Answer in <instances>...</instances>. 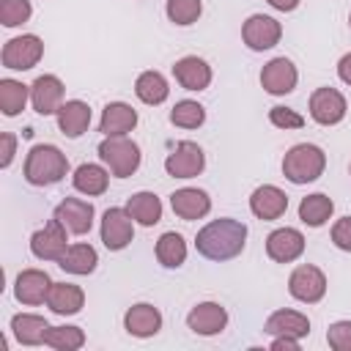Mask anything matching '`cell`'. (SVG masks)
Masks as SVG:
<instances>
[{
	"mask_svg": "<svg viewBox=\"0 0 351 351\" xmlns=\"http://www.w3.org/2000/svg\"><path fill=\"white\" fill-rule=\"evenodd\" d=\"M244 244H247V225L239 219H230V217L211 219L195 236V250L203 258L217 261V263L241 255Z\"/></svg>",
	"mask_w": 351,
	"mask_h": 351,
	"instance_id": "1",
	"label": "cell"
},
{
	"mask_svg": "<svg viewBox=\"0 0 351 351\" xmlns=\"http://www.w3.org/2000/svg\"><path fill=\"white\" fill-rule=\"evenodd\" d=\"M69 173V159L58 145L36 143L25 156V181L33 186H52Z\"/></svg>",
	"mask_w": 351,
	"mask_h": 351,
	"instance_id": "2",
	"label": "cell"
},
{
	"mask_svg": "<svg viewBox=\"0 0 351 351\" xmlns=\"http://www.w3.org/2000/svg\"><path fill=\"white\" fill-rule=\"evenodd\" d=\"M326 170V154L313 143H296L282 156V176L291 184H313Z\"/></svg>",
	"mask_w": 351,
	"mask_h": 351,
	"instance_id": "3",
	"label": "cell"
},
{
	"mask_svg": "<svg viewBox=\"0 0 351 351\" xmlns=\"http://www.w3.org/2000/svg\"><path fill=\"white\" fill-rule=\"evenodd\" d=\"M99 159L115 178H129L137 173L143 154H140V145L129 134H123V137H104L99 143Z\"/></svg>",
	"mask_w": 351,
	"mask_h": 351,
	"instance_id": "4",
	"label": "cell"
},
{
	"mask_svg": "<svg viewBox=\"0 0 351 351\" xmlns=\"http://www.w3.org/2000/svg\"><path fill=\"white\" fill-rule=\"evenodd\" d=\"M41 55H44V41L36 33H25V36H14L3 44L0 60L11 71H27L41 60Z\"/></svg>",
	"mask_w": 351,
	"mask_h": 351,
	"instance_id": "5",
	"label": "cell"
},
{
	"mask_svg": "<svg viewBox=\"0 0 351 351\" xmlns=\"http://www.w3.org/2000/svg\"><path fill=\"white\" fill-rule=\"evenodd\" d=\"M288 293L302 304H315L326 293V274L313 263H302L288 277Z\"/></svg>",
	"mask_w": 351,
	"mask_h": 351,
	"instance_id": "6",
	"label": "cell"
},
{
	"mask_svg": "<svg viewBox=\"0 0 351 351\" xmlns=\"http://www.w3.org/2000/svg\"><path fill=\"white\" fill-rule=\"evenodd\" d=\"M99 233H101V244H104L110 252H121V250H126V247L132 244V239H134V219H132V214H129L126 208L112 206V208L104 211Z\"/></svg>",
	"mask_w": 351,
	"mask_h": 351,
	"instance_id": "7",
	"label": "cell"
},
{
	"mask_svg": "<svg viewBox=\"0 0 351 351\" xmlns=\"http://www.w3.org/2000/svg\"><path fill=\"white\" fill-rule=\"evenodd\" d=\"M241 38L252 52H266L271 47L280 44L282 38V25L274 16L266 14H252L247 16V22L241 25Z\"/></svg>",
	"mask_w": 351,
	"mask_h": 351,
	"instance_id": "8",
	"label": "cell"
},
{
	"mask_svg": "<svg viewBox=\"0 0 351 351\" xmlns=\"http://www.w3.org/2000/svg\"><path fill=\"white\" fill-rule=\"evenodd\" d=\"M203 167H206V154L192 140H181L165 159V173L173 178H195L203 173Z\"/></svg>",
	"mask_w": 351,
	"mask_h": 351,
	"instance_id": "9",
	"label": "cell"
},
{
	"mask_svg": "<svg viewBox=\"0 0 351 351\" xmlns=\"http://www.w3.org/2000/svg\"><path fill=\"white\" fill-rule=\"evenodd\" d=\"M348 104L337 88H315L310 93V118L321 126H335L346 118Z\"/></svg>",
	"mask_w": 351,
	"mask_h": 351,
	"instance_id": "10",
	"label": "cell"
},
{
	"mask_svg": "<svg viewBox=\"0 0 351 351\" xmlns=\"http://www.w3.org/2000/svg\"><path fill=\"white\" fill-rule=\"evenodd\" d=\"M69 230L52 217L44 228H38L33 236H30V252L38 258V261H60V255L66 252L69 247Z\"/></svg>",
	"mask_w": 351,
	"mask_h": 351,
	"instance_id": "11",
	"label": "cell"
},
{
	"mask_svg": "<svg viewBox=\"0 0 351 351\" xmlns=\"http://www.w3.org/2000/svg\"><path fill=\"white\" fill-rule=\"evenodd\" d=\"M52 217H55L71 236H85V233H90V228H93L96 211H93V203H88V200H82V197H66L63 203H58V208H55Z\"/></svg>",
	"mask_w": 351,
	"mask_h": 351,
	"instance_id": "12",
	"label": "cell"
},
{
	"mask_svg": "<svg viewBox=\"0 0 351 351\" xmlns=\"http://www.w3.org/2000/svg\"><path fill=\"white\" fill-rule=\"evenodd\" d=\"M299 82V71L288 58H271L261 69V85L271 96H288Z\"/></svg>",
	"mask_w": 351,
	"mask_h": 351,
	"instance_id": "13",
	"label": "cell"
},
{
	"mask_svg": "<svg viewBox=\"0 0 351 351\" xmlns=\"http://www.w3.org/2000/svg\"><path fill=\"white\" fill-rule=\"evenodd\" d=\"M304 252V236L296 228H277L266 236V255L274 263H293Z\"/></svg>",
	"mask_w": 351,
	"mask_h": 351,
	"instance_id": "14",
	"label": "cell"
},
{
	"mask_svg": "<svg viewBox=\"0 0 351 351\" xmlns=\"http://www.w3.org/2000/svg\"><path fill=\"white\" fill-rule=\"evenodd\" d=\"M63 93H66V88H63L60 77L41 74L30 85V104H33V110L38 115H55L60 110V104H63Z\"/></svg>",
	"mask_w": 351,
	"mask_h": 351,
	"instance_id": "15",
	"label": "cell"
},
{
	"mask_svg": "<svg viewBox=\"0 0 351 351\" xmlns=\"http://www.w3.org/2000/svg\"><path fill=\"white\" fill-rule=\"evenodd\" d=\"M49 288H52V280L44 269H22L14 280V296H16V302H22L27 307L44 304Z\"/></svg>",
	"mask_w": 351,
	"mask_h": 351,
	"instance_id": "16",
	"label": "cell"
},
{
	"mask_svg": "<svg viewBox=\"0 0 351 351\" xmlns=\"http://www.w3.org/2000/svg\"><path fill=\"white\" fill-rule=\"evenodd\" d=\"M186 326L203 337L219 335L228 326V310L219 302H200L186 313Z\"/></svg>",
	"mask_w": 351,
	"mask_h": 351,
	"instance_id": "17",
	"label": "cell"
},
{
	"mask_svg": "<svg viewBox=\"0 0 351 351\" xmlns=\"http://www.w3.org/2000/svg\"><path fill=\"white\" fill-rule=\"evenodd\" d=\"M170 208H173L176 217H181L186 222H195V219H203L211 211V197H208V192H203L197 186H181L170 195Z\"/></svg>",
	"mask_w": 351,
	"mask_h": 351,
	"instance_id": "18",
	"label": "cell"
},
{
	"mask_svg": "<svg viewBox=\"0 0 351 351\" xmlns=\"http://www.w3.org/2000/svg\"><path fill=\"white\" fill-rule=\"evenodd\" d=\"M250 211L263 222L280 219L288 211V195L274 184H263L250 195Z\"/></svg>",
	"mask_w": 351,
	"mask_h": 351,
	"instance_id": "19",
	"label": "cell"
},
{
	"mask_svg": "<svg viewBox=\"0 0 351 351\" xmlns=\"http://www.w3.org/2000/svg\"><path fill=\"white\" fill-rule=\"evenodd\" d=\"M173 77L184 90H206L211 85V66L197 55H184L173 63Z\"/></svg>",
	"mask_w": 351,
	"mask_h": 351,
	"instance_id": "20",
	"label": "cell"
},
{
	"mask_svg": "<svg viewBox=\"0 0 351 351\" xmlns=\"http://www.w3.org/2000/svg\"><path fill=\"white\" fill-rule=\"evenodd\" d=\"M137 126V110L126 101H110L101 110V121H99V132L104 137H123Z\"/></svg>",
	"mask_w": 351,
	"mask_h": 351,
	"instance_id": "21",
	"label": "cell"
},
{
	"mask_svg": "<svg viewBox=\"0 0 351 351\" xmlns=\"http://www.w3.org/2000/svg\"><path fill=\"white\" fill-rule=\"evenodd\" d=\"M123 329L132 337H154L162 329V313L148 302H137L123 313Z\"/></svg>",
	"mask_w": 351,
	"mask_h": 351,
	"instance_id": "22",
	"label": "cell"
},
{
	"mask_svg": "<svg viewBox=\"0 0 351 351\" xmlns=\"http://www.w3.org/2000/svg\"><path fill=\"white\" fill-rule=\"evenodd\" d=\"M263 332L271 335V337H282L285 335V337L302 340V337L310 335V318L304 313H299V310H274L266 318Z\"/></svg>",
	"mask_w": 351,
	"mask_h": 351,
	"instance_id": "23",
	"label": "cell"
},
{
	"mask_svg": "<svg viewBox=\"0 0 351 351\" xmlns=\"http://www.w3.org/2000/svg\"><path fill=\"white\" fill-rule=\"evenodd\" d=\"M55 118H58V129H60L66 137L77 140V137H82V134L88 132V126H90V107H88L82 99H69V101L60 104V110L55 112Z\"/></svg>",
	"mask_w": 351,
	"mask_h": 351,
	"instance_id": "24",
	"label": "cell"
},
{
	"mask_svg": "<svg viewBox=\"0 0 351 351\" xmlns=\"http://www.w3.org/2000/svg\"><path fill=\"white\" fill-rule=\"evenodd\" d=\"M85 304V293L80 285L74 282H52L49 293H47V307L55 315H77Z\"/></svg>",
	"mask_w": 351,
	"mask_h": 351,
	"instance_id": "25",
	"label": "cell"
},
{
	"mask_svg": "<svg viewBox=\"0 0 351 351\" xmlns=\"http://www.w3.org/2000/svg\"><path fill=\"white\" fill-rule=\"evenodd\" d=\"M11 332H14V337H16L19 346H44L47 332H49V324H47L44 315L16 313L11 318Z\"/></svg>",
	"mask_w": 351,
	"mask_h": 351,
	"instance_id": "26",
	"label": "cell"
},
{
	"mask_svg": "<svg viewBox=\"0 0 351 351\" xmlns=\"http://www.w3.org/2000/svg\"><path fill=\"white\" fill-rule=\"evenodd\" d=\"M71 184L77 192H82L85 197H99L107 192L110 186V170L101 167V165H93V162H85L74 170L71 176Z\"/></svg>",
	"mask_w": 351,
	"mask_h": 351,
	"instance_id": "27",
	"label": "cell"
},
{
	"mask_svg": "<svg viewBox=\"0 0 351 351\" xmlns=\"http://www.w3.org/2000/svg\"><path fill=\"white\" fill-rule=\"evenodd\" d=\"M96 263H99V252L90 247V244H85V241H77V244H69L66 247V252L60 255V261H58V266L63 269V271H69V274H90L93 269H96Z\"/></svg>",
	"mask_w": 351,
	"mask_h": 351,
	"instance_id": "28",
	"label": "cell"
},
{
	"mask_svg": "<svg viewBox=\"0 0 351 351\" xmlns=\"http://www.w3.org/2000/svg\"><path fill=\"white\" fill-rule=\"evenodd\" d=\"M126 211L132 214V219L143 228H154L162 219V200L154 192H134L126 200Z\"/></svg>",
	"mask_w": 351,
	"mask_h": 351,
	"instance_id": "29",
	"label": "cell"
},
{
	"mask_svg": "<svg viewBox=\"0 0 351 351\" xmlns=\"http://www.w3.org/2000/svg\"><path fill=\"white\" fill-rule=\"evenodd\" d=\"M332 214H335V203H332V197L324 195V192H313V195L302 197V203H299V219H302L307 228H321V225H326V222L332 219Z\"/></svg>",
	"mask_w": 351,
	"mask_h": 351,
	"instance_id": "30",
	"label": "cell"
},
{
	"mask_svg": "<svg viewBox=\"0 0 351 351\" xmlns=\"http://www.w3.org/2000/svg\"><path fill=\"white\" fill-rule=\"evenodd\" d=\"M134 93H137V99H140L143 104L156 107V104L167 101L170 85H167L165 74H159V71H143V74L134 80Z\"/></svg>",
	"mask_w": 351,
	"mask_h": 351,
	"instance_id": "31",
	"label": "cell"
},
{
	"mask_svg": "<svg viewBox=\"0 0 351 351\" xmlns=\"http://www.w3.org/2000/svg\"><path fill=\"white\" fill-rule=\"evenodd\" d=\"M154 252H156V261H159L165 269H178V266H184V261H186V241H184L181 233L167 230V233L159 236Z\"/></svg>",
	"mask_w": 351,
	"mask_h": 351,
	"instance_id": "32",
	"label": "cell"
},
{
	"mask_svg": "<svg viewBox=\"0 0 351 351\" xmlns=\"http://www.w3.org/2000/svg\"><path fill=\"white\" fill-rule=\"evenodd\" d=\"M27 101H30V85H25L19 80H11V77L0 80V110H3V115H8V118L19 115Z\"/></svg>",
	"mask_w": 351,
	"mask_h": 351,
	"instance_id": "33",
	"label": "cell"
},
{
	"mask_svg": "<svg viewBox=\"0 0 351 351\" xmlns=\"http://www.w3.org/2000/svg\"><path fill=\"white\" fill-rule=\"evenodd\" d=\"M203 121H206V107L200 101L181 99L170 110V123L178 129H197V126H203Z\"/></svg>",
	"mask_w": 351,
	"mask_h": 351,
	"instance_id": "34",
	"label": "cell"
},
{
	"mask_svg": "<svg viewBox=\"0 0 351 351\" xmlns=\"http://www.w3.org/2000/svg\"><path fill=\"white\" fill-rule=\"evenodd\" d=\"M44 346H49V348H55V351H77V348L85 346V332H82L80 326H69V324H63V326H49Z\"/></svg>",
	"mask_w": 351,
	"mask_h": 351,
	"instance_id": "35",
	"label": "cell"
},
{
	"mask_svg": "<svg viewBox=\"0 0 351 351\" xmlns=\"http://www.w3.org/2000/svg\"><path fill=\"white\" fill-rule=\"evenodd\" d=\"M165 11H167V19L173 25L186 27V25L197 22V16L203 14V3L200 0H167Z\"/></svg>",
	"mask_w": 351,
	"mask_h": 351,
	"instance_id": "36",
	"label": "cell"
},
{
	"mask_svg": "<svg viewBox=\"0 0 351 351\" xmlns=\"http://www.w3.org/2000/svg\"><path fill=\"white\" fill-rule=\"evenodd\" d=\"M33 14V5L30 0H3L0 3V22L3 27H19L30 19Z\"/></svg>",
	"mask_w": 351,
	"mask_h": 351,
	"instance_id": "37",
	"label": "cell"
},
{
	"mask_svg": "<svg viewBox=\"0 0 351 351\" xmlns=\"http://www.w3.org/2000/svg\"><path fill=\"white\" fill-rule=\"evenodd\" d=\"M269 121H271V126H277V129H302L304 126V118L296 112V110H291V107H282V104H274L271 110H269Z\"/></svg>",
	"mask_w": 351,
	"mask_h": 351,
	"instance_id": "38",
	"label": "cell"
},
{
	"mask_svg": "<svg viewBox=\"0 0 351 351\" xmlns=\"http://www.w3.org/2000/svg\"><path fill=\"white\" fill-rule=\"evenodd\" d=\"M326 343L335 351H351V321H335L326 329Z\"/></svg>",
	"mask_w": 351,
	"mask_h": 351,
	"instance_id": "39",
	"label": "cell"
},
{
	"mask_svg": "<svg viewBox=\"0 0 351 351\" xmlns=\"http://www.w3.org/2000/svg\"><path fill=\"white\" fill-rule=\"evenodd\" d=\"M332 244L343 252H351V217H340L332 225Z\"/></svg>",
	"mask_w": 351,
	"mask_h": 351,
	"instance_id": "40",
	"label": "cell"
},
{
	"mask_svg": "<svg viewBox=\"0 0 351 351\" xmlns=\"http://www.w3.org/2000/svg\"><path fill=\"white\" fill-rule=\"evenodd\" d=\"M0 167L5 170V167H11V162H14V154H16V137L11 134V132H3L0 134Z\"/></svg>",
	"mask_w": 351,
	"mask_h": 351,
	"instance_id": "41",
	"label": "cell"
},
{
	"mask_svg": "<svg viewBox=\"0 0 351 351\" xmlns=\"http://www.w3.org/2000/svg\"><path fill=\"white\" fill-rule=\"evenodd\" d=\"M271 351H299V340L296 337H274L271 340Z\"/></svg>",
	"mask_w": 351,
	"mask_h": 351,
	"instance_id": "42",
	"label": "cell"
},
{
	"mask_svg": "<svg viewBox=\"0 0 351 351\" xmlns=\"http://www.w3.org/2000/svg\"><path fill=\"white\" fill-rule=\"evenodd\" d=\"M337 77H340L346 85H351V52H346V55L337 60Z\"/></svg>",
	"mask_w": 351,
	"mask_h": 351,
	"instance_id": "43",
	"label": "cell"
},
{
	"mask_svg": "<svg viewBox=\"0 0 351 351\" xmlns=\"http://www.w3.org/2000/svg\"><path fill=\"white\" fill-rule=\"evenodd\" d=\"M271 8H277V11H293V8H299V3L302 0H266Z\"/></svg>",
	"mask_w": 351,
	"mask_h": 351,
	"instance_id": "44",
	"label": "cell"
},
{
	"mask_svg": "<svg viewBox=\"0 0 351 351\" xmlns=\"http://www.w3.org/2000/svg\"><path fill=\"white\" fill-rule=\"evenodd\" d=\"M348 25H351V14H348Z\"/></svg>",
	"mask_w": 351,
	"mask_h": 351,
	"instance_id": "45",
	"label": "cell"
},
{
	"mask_svg": "<svg viewBox=\"0 0 351 351\" xmlns=\"http://www.w3.org/2000/svg\"><path fill=\"white\" fill-rule=\"evenodd\" d=\"M348 173H351V165H348Z\"/></svg>",
	"mask_w": 351,
	"mask_h": 351,
	"instance_id": "46",
	"label": "cell"
}]
</instances>
